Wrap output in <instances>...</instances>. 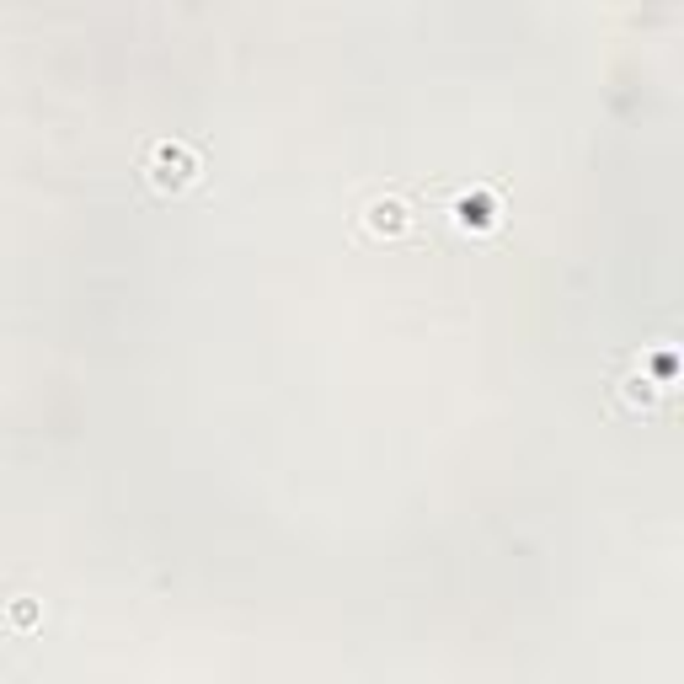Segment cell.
<instances>
[{
	"instance_id": "1",
	"label": "cell",
	"mask_w": 684,
	"mask_h": 684,
	"mask_svg": "<svg viewBox=\"0 0 684 684\" xmlns=\"http://www.w3.org/2000/svg\"><path fill=\"white\" fill-rule=\"evenodd\" d=\"M412 230H417V204L396 188L375 193L359 209V236L364 241H401V236H412Z\"/></svg>"
},
{
	"instance_id": "2",
	"label": "cell",
	"mask_w": 684,
	"mask_h": 684,
	"mask_svg": "<svg viewBox=\"0 0 684 684\" xmlns=\"http://www.w3.org/2000/svg\"><path fill=\"white\" fill-rule=\"evenodd\" d=\"M198 177V161L188 145H161L150 155V182L155 188H188V182Z\"/></svg>"
},
{
	"instance_id": "3",
	"label": "cell",
	"mask_w": 684,
	"mask_h": 684,
	"mask_svg": "<svg viewBox=\"0 0 684 684\" xmlns=\"http://www.w3.org/2000/svg\"><path fill=\"white\" fill-rule=\"evenodd\" d=\"M615 391H620V396H631V401H636V407H642V412H647V407H652V396H663V391H668V385H663L658 375H647V369H642V364H636V369H626V375H620V385H615Z\"/></svg>"
},
{
	"instance_id": "4",
	"label": "cell",
	"mask_w": 684,
	"mask_h": 684,
	"mask_svg": "<svg viewBox=\"0 0 684 684\" xmlns=\"http://www.w3.org/2000/svg\"><path fill=\"white\" fill-rule=\"evenodd\" d=\"M460 220H465V225H487L492 214H487V204H471V198H465V204H460Z\"/></svg>"
}]
</instances>
